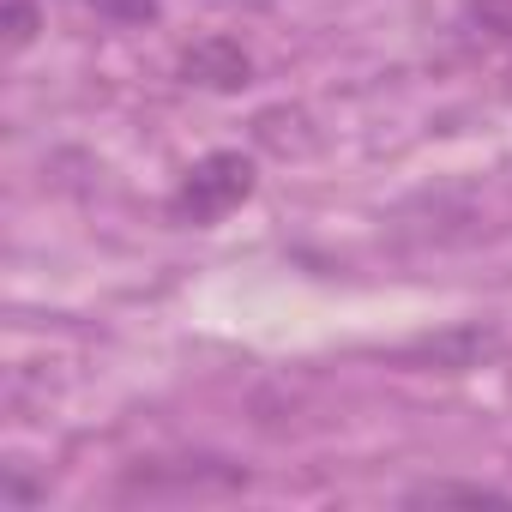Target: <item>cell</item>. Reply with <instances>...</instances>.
Instances as JSON below:
<instances>
[{"label":"cell","mask_w":512,"mask_h":512,"mask_svg":"<svg viewBox=\"0 0 512 512\" xmlns=\"http://www.w3.org/2000/svg\"><path fill=\"white\" fill-rule=\"evenodd\" d=\"M181 79L187 85H205V91H241L253 79V61L235 37H199L187 55H181Z\"/></svg>","instance_id":"obj_2"},{"label":"cell","mask_w":512,"mask_h":512,"mask_svg":"<svg viewBox=\"0 0 512 512\" xmlns=\"http://www.w3.org/2000/svg\"><path fill=\"white\" fill-rule=\"evenodd\" d=\"M91 7L103 13V19H157V0H91Z\"/></svg>","instance_id":"obj_5"},{"label":"cell","mask_w":512,"mask_h":512,"mask_svg":"<svg viewBox=\"0 0 512 512\" xmlns=\"http://www.w3.org/2000/svg\"><path fill=\"white\" fill-rule=\"evenodd\" d=\"M37 25H43V19H37L31 0H7V43H13V49H25V43L37 37Z\"/></svg>","instance_id":"obj_4"},{"label":"cell","mask_w":512,"mask_h":512,"mask_svg":"<svg viewBox=\"0 0 512 512\" xmlns=\"http://www.w3.org/2000/svg\"><path fill=\"white\" fill-rule=\"evenodd\" d=\"M253 181H260L253 157H241V151H211V157H199V163L181 175V187L169 193V217H175V223H217V217H229V211L253 193Z\"/></svg>","instance_id":"obj_1"},{"label":"cell","mask_w":512,"mask_h":512,"mask_svg":"<svg viewBox=\"0 0 512 512\" xmlns=\"http://www.w3.org/2000/svg\"><path fill=\"white\" fill-rule=\"evenodd\" d=\"M512 506V494L488 488V482H422L410 488V506Z\"/></svg>","instance_id":"obj_3"}]
</instances>
